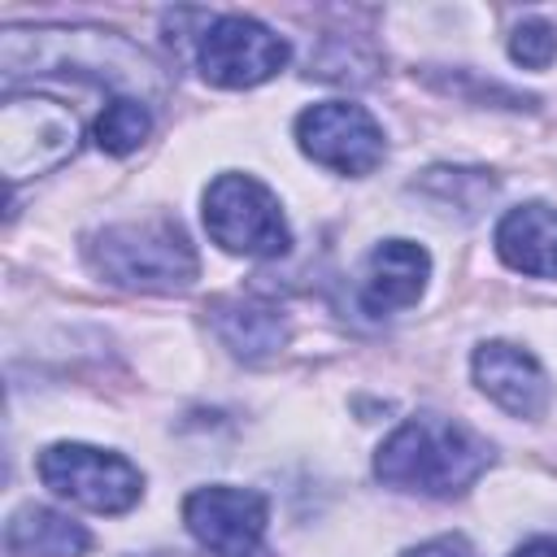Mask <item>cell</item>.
I'll return each mask as SVG.
<instances>
[{
	"label": "cell",
	"mask_w": 557,
	"mask_h": 557,
	"mask_svg": "<svg viewBox=\"0 0 557 557\" xmlns=\"http://www.w3.org/2000/svg\"><path fill=\"white\" fill-rule=\"evenodd\" d=\"M487 461H492V444L474 435L466 422L418 413V418H405L379 444L374 474L387 487L444 500V496H461L466 487H474Z\"/></svg>",
	"instance_id": "1"
},
{
	"label": "cell",
	"mask_w": 557,
	"mask_h": 557,
	"mask_svg": "<svg viewBox=\"0 0 557 557\" xmlns=\"http://www.w3.org/2000/svg\"><path fill=\"white\" fill-rule=\"evenodd\" d=\"M0 57H4L9 74L70 70V74H91L109 87H135V91H157L161 87L157 61L144 48H135L122 35H109V30H61V26L17 30V26H9L4 39H0Z\"/></svg>",
	"instance_id": "2"
},
{
	"label": "cell",
	"mask_w": 557,
	"mask_h": 557,
	"mask_svg": "<svg viewBox=\"0 0 557 557\" xmlns=\"http://www.w3.org/2000/svg\"><path fill=\"white\" fill-rule=\"evenodd\" d=\"M91 265L131 292H187L200 274V257L174 218H144L104 226L87 244Z\"/></svg>",
	"instance_id": "3"
},
{
	"label": "cell",
	"mask_w": 557,
	"mask_h": 557,
	"mask_svg": "<svg viewBox=\"0 0 557 557\" xmlns=\"http://www.w3.org/2000/svg\"><path fill=\"white\" fill-rule=\"evenodd\" d=\"M205 226L218 248L239 257H283L292 244L278 196L252 174H218L209 183Z\"/></svg>",
	"instance_id": "4"
},
{
	"label": "cell",
	"mask_w": 557,
	"mask_h": 557,
	"mask_svg": "<svg viewBox=\"0 0 557 557\" xmlns=\"http://www.w3.org/2000/svg\"><path fill=\"white\" fill-rule=\"evenodd\" d=\"M35 470L44 487L91 513H126L144 492V479L126 457L91 444H52L39 453Z\"/></svg>",
	"instance_id": "5"
},
{
	"label": "cell",
	"mask_w": 557,
	"mask_h": 557,
	"mask_svg": "<svg viewBox=\"0 0 557 557\" xmlns=\"http://www.w3.org/2000/svg\"><path fill=\"white\" fill-rule=\"evenodd\" d=\"M78 148V117L48 96H9L0 104V165L9 183L61 165Z\"/></svg>",
	"instance_id": "6"
},
{
	"label": "cell",
	"mask_w": 557,
	"mask_h": 557,
	"mask_svg": "<svg viewBox=\"0 0 557 557\" xmlns=\"http://www.w3.org/2000/svg\"><path fill=\"white\" fill-rule=\"evenodd\" d=\"M183 522L191 540L213 557H270L265 548L270 505L252 487H231V483L196 487L183 500Z\"/></svg>",
	"instance_id": "7"
},
{
	"label": "cell",
	"mask_w": 557,
	"mask_h": 557,
	"mask_svg": "<svg viewBox=\"0 0 557 557\" xmlns=\"http://www.w3.org/2000/svg\"><path fill=\"white\" fill-rule=\"evenodd\" d=\"M287 61V44L257 17H213L196 39V65L213 87H257Z\"/></svg>",
	"instance_id": "8"
},
{
	"label": "cell",
	"mask_w": 557,
	"mask_h": 557,
	"mask_svg": "<svg viewBox=\"0 0 557 557\" xmlns=\"http://www.w3.org/2000/svg\"><path fill=\"white\" fill-rule=\"evenodd\" d=\"M300 152L335 174H370L383 161V131L379 122L348 100L313 104L296 117Z\"/></svg>",
	"instance_id": "9"
},
{
	"label": "cell",
	"mask_w": 557,
	"mask_h": 557,
	"mask_svg": "<svg viewBox=\"0 0 557 557\" xmlns=\"http://www.w3.org/2000/svg\"><path fill=\"white\" fill-rule=\"evenodd\" d=\"M474 383L513 418H540L548 405V379L540 361L505 339H492L474 348Z\"/></svg>",
	"instance_id": "10"
},
{
	"label": "cell",
	"mask_w": 557,
	"mask_h": 557,
	"mask_svg": "<svg viewBox=\"0 0 557 557\" xmlns=\"http://www.w3.org/2000/svg\"><path fill=\"white\" fill-rule=\"evenodd\" d=\"M431 274V257L413 239H383L370 248L366 270H361V305L370 313H396L418 305L422 287Z\"/></svg>",
	"instance_id": "11"
},
{
	"label": "cell",
	"mask_w": 557,
	"mask_h": 557,
	"mask_svg": "<svg viewBox=\"0 0 557 557\" xmlns=\"http://www.w3.org/2000/svg\"><path fill=\"white\" fill-rule=\"evenodd\" d=\"M496 252L509 270L531 278H557V209L518 205L496 226Z\"/></svg>",
	"instance_id": "12"
},
{
	"label": "cell",
	"mask_w": 557,
	"mask_h": 557,
	"mask_svg": "<svg viewBox=\"0 0 557 557\" xmlns=\"http://www.w3.org/2000/svg\"><path fill=\"white\" fill-rule=\"evenodd\" d=\"M4 548L9 557H83L91 548V535L70 513L22 505L4 527Z\"/></svg>",
	"instance_id": "13"
},
{
	"label": "cell",
	"mask_w": 557,
	"mask_h": 557,
	"mask_svg": "<svg viewBox=\"0 0 557 557\" xmlns=\"http://www.w3.org/2000/svg\"><path fill=\"white\" fill-rule=\"evenodd\" d=\"M213 322H218V335L248 361H257L283 344V318L265 305L226 300V305H213Z\"/></svg>",
	"instance_id": "14"
},
{
	"label": "cell",
	"mask_w": 557,
	"mask_h": 557,
	"mask_svg": "<svg viewBox=\"0 0 557 557\" xmlns=\"http://www.w3.org/2000/svg\"><path fill=\"white\" fill-rule=\"evenodd\" d=\"M148 131H152L148 104L135 100V96H113L104 104V113L96 117V148L113 152V157H126L148 139Z\"/></svg>",
	"instance_id": "15"
},
{
	"label": "cell",
	"mask_w": 557,
	"mask_h": 557,
	"mask_svg": "<svg viewBox=\"0 0 557 557\" xmlns=\"http://www.w3.org/2000/svg\"><path fill=\"white\" fill-rule=\"evenodd\" d=\"M509 57H513L518 65H527V70H544V65L557 57V30H553L548 22H540V17L522 22V26L513 30V39H509Z\"/></svg>",
	"instance_id": "16"
},
{
	"label": "cell",
	"mask_w": 557,
	"mask_h": 557,
	"mask_svg": "<svg viewBox=\"0 0 557 557\" xmlns=\"http://www.w3.org/2000/svg\"><path fill=\"white\" fill-rule=\"evenodd\" d=\"M405 557H474V548L461 535H440V540H426V544L409 548Z\"/></svg>",
	"instance_id": "17"
},
{
	"label": "cell",
	"mask_w": 557,
	"mask_h": 557,
	"mask_svg": "<svg viewBox=\"0 0 557 557\" xmlns=\"http://www.w3.org/2000/svg\"><path fill=\"white\" fill-rule=\"evenodd\" d=\"M509 557H557V540H548V535L527 540V544H522V548H513Z\"/></svg>",
	"instance_id": "18"
}]
</instances>
